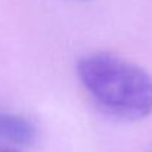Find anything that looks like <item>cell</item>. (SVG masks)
I'll list each match as a JSON object with an SVG mask.
<instances>
[{
    "label": "cell",
    "instance_id": "cell-4",
    "mask_svg": "<svg viewBox=\"0 0 152 152\" xmlns=\"http://www.w3.org/2000/svg\"><path fill=\"white\" fill-rule=\"evenodd\" d=\"M75 1H89V0H75Z\"/></svg>",
    "mask_w": 152,
    "mask_h": 152
},
{
    "label": "cell",
    "instance_id": "cell-3",
    "mask_svg": "<svg viewBox=\"0 0 152 152\" xmlns=\"http://www.w3.org/2000/svg\"><path fill=\"white\" fill-rule=\"evenodd\" d=\"M0 152H22V151L13 149V148H3V146H0Z\"/></svg>",
    "mask_w": 152,
    "mask_h": 152
},
{
    "label": "cell",
    "instance_id": "cell-2",
    "mask_svg": "<svg viewBox=\"0 0 152 152\" xmlns=\"http://www.w3.org/2000/svg\"><path fill=\"white\" fill-rule=\"evenodd\" d=\"M37 139V129L28 118L0 111V143L28 146Z\"/></svg>",
    "mask_w": 152,
    "mask_h": 152
},
{
    "label": "cell",
    "instance_id": "cell-1",
    "mask_svg": "<svg viewBox=\"0 0 152 152\" xmlns=\"http://www.w3.org/2000/svg\"><path fill=\"white\" fill-rule=\"evenodd\" d=\"M83 87L105 112L139 121L152 114V75L111 53H90L77 62Z\"/></svg>",
    "mask_w": 152,
    "mask_h": 152
}]
</instances>
